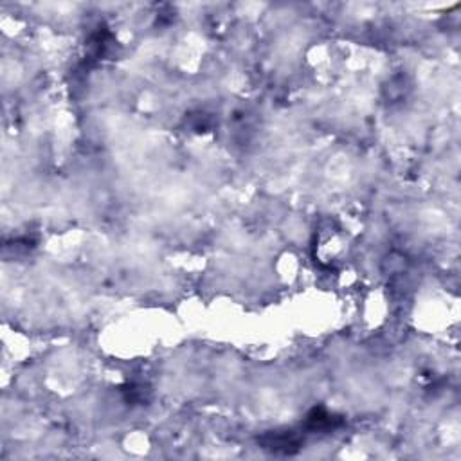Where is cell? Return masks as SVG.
I'll list each match as a JSON object with an SVG mask.
<instances>
[{"instance_id": "1", "label": "cell", "mask_w": 461, "mask_h": 461, "mask_svg": "<svg viewBox=\"0 0 461 461\" xmlns=\"http://www.w3.org/2000/svg\"><path fill=\"white\" fill-rule=\"evenodd\" d=\"M339 424H341V422H339L335 416L330 415L326 409H323V407H315V409H312L305 420V427L308 431H312V433H315V431L335 429Z\"/></svg>"}]
</instances>
